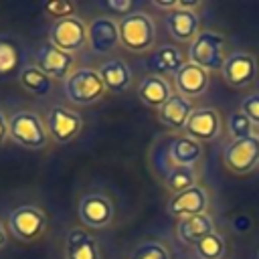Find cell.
Listing matches in <instances>:
<instances>
[{
  "label": "cell",
  "mask_w": 259,
  "mask_h": 259,
  "mask_svg": "<svg viewBox=\"0 0 259 259\" xmlns=\"http://www.w3.org/2000/svg\"><path fill=\"white\" fill-rule=\"evenodd\" d=\"M119 45L132 53L150 51L156 42V24L146 12H130L117 20Z\"/></svg>",
  "instance_id": "obj_3"
},
{
  "label": "cell",
  "mask_w": 259,
  "mask_h": 259,
  "mask_svg": "<svg viewBox=\"0 0 259 259\" xmlns=\"http://www.w3.org/2000/svg\"><path fill=\"white\" fill-rule=\"evenodd\" d=\"M87 45L97 55L111 53L119 45V28H117V22L111 16H107V14L95 16L87 24Z\"/></svg>",
  "instance_id": "obj_10"
},
{
  "label": "cell",
  "mask_w": 259,
  "mask_h": 259,
  "mask_svg": "<svg viewBox=\"0 0 259 259\" xmlns=\"http://www.w3.org/2000/svg\"><path fill=\"white\" fill-rule=\"evenodd\" d=\"M221 75L235 89L249 87L257 79V61L249 53H233L227 57Z\"/></svg>",
  "instance_id": "obj_12"
},
{
  "label": "cell",
  "mask_w": 259,
  "mask_h": 259,
  "mask_svg": "<svg viewBox=\"0 0 259 259\" xmlns=\"http://www.w3.org/2000/svg\"><path fill=\"white\" fill-rule=\"evenodd\" d=\"M192 111H194V105L190 99L178 93H172V97L158 109V119L168 130H184Z\"/></svg>",
  "instance_id": "obj_18"
},
{
  "label": "cell",
  "mask_w": 259,
  "mask_h": 259,
  "mask_svg": "<svg viewBox=\"0 0 259 259\" xmlns=\"http://www.w3.org/2000/svg\"><path fill=\"white\" fill-rule=\"evenodd\" d=\"M63 91L69 101H73L77 105H91V103L99 101L107 89L95 69L81 67V69H75L63 81Z\"/></svg>",
  "instance_id": "obj_4"
},
{
  "label": "cell",
  "mask_w": 259,
  "mask_h": 259,
  "mask_svg": "<svg viewBox=\"0 0 259 259\" xmlns=\"http://www.w3.org/2000/svg\"><path fill=\"white\" fill-rule=\"evenodd\" d=\"M132 259H172V257H170V251L164 243L146 241V243L136 247V251L132 253Z\"/></svg>",
  "instance_id": "obj_28"
},
{
  "label": "cell",
  "mask_w": 259,
  "mask_h": 259,
  "mask_svg": "<svg viewBox=\"0 0 259 259\" xmlns=\"http://www.w3.org/2000/svg\"><path fill=\"white\" fill-rule=\"evenodd\" d=\"M138 97L148 107L160 109L172 97V87L162 75H150V77H144V81L140 83Z\"/></svg>",
  "instance_id": "obj_21"
},
{
  "label": "cell",
  "mask_w": 259,
  "mask_h": 259,
  "mask_svg": "<svg viewBox=\"0 0 259 259\" xmlns=\"http://www.w3.org/2000/svg\"><path fill=\"white\" fill-rule=\"evenodd\" d=\"M83 130V117L63 105H55L47 115V132L57 144H69Z\"/></svg>",
  "instance_id": "obj_9"
},
{
  "label": "cell",
  "mask_w": 259,
  "mask_h": 259,
  "mask_svg": "<svg viewBox=\"0 0 259 259\" xmlns=\"http://www.w3.org/2000/svg\"><path fill=\"white\" fill-rule=\"evenodd\" d=\"M223 162L233 174H249L259 166V136L231 140L223 150Z\"/></svg>",
  "instance_id": "obj_6"
},
{
  "label": "cell",
  "mask_w": 259,
  "mask_h": 259,
  "mask_svg": "<svg viewBox=\"0 0 259 259\" xmlns=\"http://www.w3.org/2000/svg\"><path fill=\"white\" fill-rule=\"evenodd\" d=\"M206 208H208V194L198 184L184 190V192L174 194L168 202V212L176 219L202 214V212H206Z\"/></svg>",
  "instance_id": "obj_15"
},
{
  "label": "cell",
  "mask_w": 259,
  "mask_h": 259,
  "mask_svg": "<svg viewBox=\"0 0 259 259\" xmlns=\"http://www.w3.org/2000/svg\"><path fill=\"white\" fill-rule=\"evenodd\" d=\"M227 38L217 30H200L188 47V61L204 71H223L227 61Z\"/></svg>",
  "instance_id": "obj_1"
},
{
  "label": "cell",
  "mask_w": 259,
  "mask_h": 259,
  "mask_svg": "<svg viewBox=\"0 0 259 259\" xmlns=\"http://www.w3.org/2000/svg\"><path fill=\"white\" fill-rule=\"evenodd\" d=\"M6 140H8V119H6V115L0 111V148L6 144Z\"/></svg>",
  "instance_id": "obj_33"
},
{
  "label": "cell",
  "mask_w": 259,
  "mask_h": 259,
  "mask_svg": "<svg viewBox=\"0 0 259 259\" xmlns=\"http://www.w3.org/2000/svg\"><path fill=\"white\" fill-rule=\"evenodd\" d=\"M49 42L57 49L75 55L87 45V24L79 16L55 20L49 28Z\"/></svg>",
  "instance_id": "obj_7"
},
{
  "label": "cell",
  "mask_w": 259,
  "mask_h": 259,
  "mask_svg": "<svg viewBox=\"0 0 259 259\" xmlns=\"http://www.w3.org/2000/svg\"><path fill=\"white\" fill-rule=\"evenodd\" d=\"M202 144L188 138V136H178L170 142L168 148V156L172 160V166H190L194 168V164L202 158Z\"/></svg>",
  "instance_id": "obj_22"
},
{
  "label": "cell",
  "mask_w": 259,
  "mask_h": 259,
  "mask_svg": "<svg viewBox=\"0 0 259 259\" xmlns=\"http://www.w3.org/2000/svg\"><path fill=\"white\" fill-rule=\"evenodd\" d=\"M77 214L85 227L91 229H105L113 223L115 206L103 192H87L81 196Z\"/></svg>",
  "instance_id": "obj_8"
},
{
  "label": "cell",
  "mask_w": 259,
  "mask_h": 259,
  "mask_svg": "<svg viewBox=\"0 0 259 259\" xmlns=\"http://www.w3.org/2000/svg\"><path fill=\"white\" fill-rule=\"evenodd\" d=\"M97 73H99L105 89H109L113 93H123L132 85V69L123 59H117V57L107 59L105 63L99 65Z\"/></svg>",
  "instance_id": "obj_19"
},
{
  "label": "cell",
  "mask_w": 259,
  "mask_h": 259,
  "mask_svg": "<svg viewBox=\"0 0 259 259\" xmlns=\"http://www.w3.org/2000/svg\"><path fill=\"white\" fill-rule=\"evenodd\" d=\"M20 85L28 93H32L36 97H45L53 89V79L49 75H45L36 65H28L20 71Z\"/></svg>",
  "instance_id": "obj_24"
},
{
  "label": "cell",
  "mask_w": 259,
  "mask_h": 259,
  "mask_svg": "<svg viewBox=\"0 0 259 259\" xmlns=\"http://www.w3.org/2000/svg\"><path fill=\"white\" fill-rule=\"evenodd\" d=\"M239 111L245 113V115L251 119V123L259 127V93H251V95L243 97Z\"/></svg>",
  "instance_id": "obj_31"
},
{
  "label": "cell",
  "mask_w": 259,
  "mask_h": 259,
  "mask_svg": "<svg viewBox=\"0 0 259 259\" xmlns=\"http://www.w3.org/2000/svg\"><path fill=\"white\" fill-rule=\"evenodd\" d=\"M210 233H214V221H212V217H210L208 212L178 219L176 237H178V241H180L182 245L194 247L198 241H202V239L208 237Z\"/></svg>",
  "instance_id": "obj_17"
},
{
  "label": "cell",
  "mask_w": 259,
  "mask_h": 259,
  "mask_svg": "<svg viewBox=\"0 0 259 259\" xmlns=\"http://www.w3.org/2000/svg\"><path fill=\"white\" fill-rule=\"evenodd\" d=\"M65 257L67 259H99L97 241L81 227L71 229L65 239Z\"/></svg>",
  "instance_id": "obj_20"
},
{
  "label": "cell",
  "mask_w": 259,
  "mask_h": 259,
  "mask_svg": "<svg viewBox=\"0 0 259 259\" xmlns=\"http://www.w3.org/2000/svg\"><path fill=\"white\" fill-rule=\"evenodd\" d=\"M42 10H45V14H49L55 20L77 16V6L73 2H67V0H51L42 6Z\"/></svg>",
  "instance_id": "obj_30"
},
{
  "label": "cell",
  "mask_w": 259,
  "mask_h": 259,
  "mask_svg": "<svg viewBox=\"0 0 259 259\" xmlns=\"http://www.w3.org/2000/svg\"><path fill=\"white\" fill-rule=\"evenodd\" d=\"M36 67L49 75L51 79H67L73 73V65H75V55L65 53L61 49H57L51 42L40 45V49L36 51Z\"/></svg>",
  "instance_id": "obj_11"
},
{
  "label": "cell",
  "mask_w": 259,
  "mask_h": 259,
  "mask_svg": "<svg viewBox=\"0 0 259 259\" xmlns=\"http://www.w3.org/2000/svg\"><path fill=\"white\" fill-rule=\"evenodd\" d=\"M166 26H168V32L174 40L178 42H192L196 38V34L200 32V18L196 12L192 10H180V8H174L166 14Z\"/></svg>",
  "instance_id": "obj_16"
},
{
  "label": "cell",
  "mask_w": 259,
  "mask_h": 259,
  "mask_svg": "<svg viewBox=\"0 0 259 259\" xmlns=\"http://www.w3.org/2000/svg\"><path fill=\"white\" fill-rule=\"evenodd\" d=\"M172 81H174V87H176V93L186 97V99H194V97H200L206 93L208 89V83H210V77H208V71H204L202 67L186 61L174 75H172Z\"/></svg>",
  "instance_id": "obj_13"
},
{
  "label": "cell",
  "mask_w": 259,
  "mask_h": 259,
  "mask_svg": "<svg viewBox=\"0 0 259 259\" xmlns=\"http://www.w3.org/2000/svg\"><path fill=\"white\" fill-rule=\"evenodd\" d=\"M257 259H259V251H257Z\"/></svg>",
  "instance_id": "obj_36"
},
{
  "label": "cell",
  "mask_w": 259,
  "mask_h": 259,
  "mask_svg": "<svg viewBox=\"0 0 259 259\" xmlns=\"http://www.w3.org/2000/svg\"><path fill=\"white\" fill-rule=\"evenodd\" d=\"M6 241H8V233H6V227L0 223V249L6 245Z\"/></svg>",
  "instance_id": "obj_35"
},
{
  "label": "cell",
  "mask_w": 259,
  "mask_h": 259,
  "mask_svg": "<svg viewBox=\"0 0 259 259\" xmlns=\"http://www.w3.org/2000/svg\"><path fill=\"white\" fill-rule=\"evenodd\" d=\"M176 2H178V0H166V2H162V0H154V6H158V8L166 10V12H170V10L176 8Z\"/></svg>",
  "instance_id": "obj_34"
},
{
  "label": "cell",
  "mask_w": 259,
  "mask_h": 259,
  "mask_svg": "<svg viewBox=\"0 0 259 259\" xmlns=\"http://www.w3.org/2000/svg\"><path fill=\"white\" fill-rule=\"evenodd\" d=\"M99 6L109 12L107 16L113 14V16H119L121 18V16H127L130 14V10L134 8V2L132 0H107V2H101Z\"/></svg>",
  "instance_id": "obj_32"
},
{
  "label": "cell",
  "mask_w": 259,
  "mask_h": 259,
  "mask_svg": "<svg viewBox=\"0 0 259 259\" xmlns=\"http://www.w3.org/2000/svg\"><path fill=\"white\" fill-rule=\"evenodd\" d=\"M184 57L182 53L172 47V45H164L160 47L152 57H150V69L156 71V75H164V73H176L182 65H184Z\"/></svg>",
  "instance_id": "obj_23"
},
{
  "label": "cell",
  "mask_w": 259,
  "mask_h": 259,
  "mask_svg": "<svg viewBox=\"0 0 259 259\" xmlns=\"http://www.w3.org/2000/svg\"><path fill=\"white\" fill-rule=\"evenodd\" d=\"M194 253L198 259H223L227 253V243L219 233H210L194 245Z\"/></svg>",
  "instance_id": "obj_26"
},
{
  "label": "cell",
  "mask_w": 259,
  "mask_h": 259,
  "mask_svg": "<svg viewBox=\"0 0 259 259\" xmlns=\"http://www.w3.org/2000/svg\"><path fill=\"white\" fill-rule=\"evenodd\" d=\"M8 138L28 150H42L49 142L47 123L28 109H20L8 117Z\"/></svg>",
  "instance_id": "obj_2"
},
{
  "label": "cell",
  "mask_w": 259,
  "mask_h": 259,
  "mask_svg": "<svg viewBox=\"0 0 259 259\" xmlns=\"http://www.w3.org/2000/svg\"><path fill=\"white\" fill-rule=\"evenodd\" d=\"M8 231L22 243H32L40 239L47 231V214L34 204H22L10 210Z\"/></svg>",
  "instance_id": "obj_5"
},
{
  "label": "cell",
  "mask_w": 259,
  "mask_h": 259,
  "mask_svg": "<svg viewBox=\"0 0 259 259\" xmlns=\"http://www.w3.org/2000/svg\"><path fill=\"white\" fill-rule=\"evenodd\" d=\"M223 121L217 109L212 107H198L190 113L186 127H184V136L196 140V142H210L221 134Z\"/></svg>",
  "instance_id": "obj_14"
},
{
  "label": "cell",
  "mask_w": 259,
  "mask_h": 259,
  "mask_svg": "<svg viewBox=\"0 0 259 259\" xmlns=\"http://www.w3.org/2000/svg\"><path fill=\"white\" fill-rule=\"evenodd\" d=\"M196 178H198V174H196L194 168H190V166H172L164 176V184L172 194H178V192H184V190L196 186Z\"/></svg>",
  "instance_id": "obj_25"
},
{
  "label": "cell",
  "mask_w": 259,
  "mask_h": 259,
  "mask_svg": "<svg viewBox=\"0 0 259 259\" xmlns=\"http://www.w3.org/2000/svg\"><path fill=\"white\" fill-rule=\"evenodd\" d=\"M253 127L255 125L251 123V119L245 113H241V111L231 113L229 119H227V130H229V134H231L233 140H241V138L253 136Z\"/></svg>",
  "instance_id": "obj_27"
},
{
  "label": "cell",
  "mask_w": 259,
  "mask_h": 259,
  "mask_svg": "<svg viewBox=\"0 0 259 259\" xmlns=\"http://www.w3.org/2000/svg\"><path fill=\"white\" fill-rule=\"evenodd\" d=\"M18 65V49L14 47V42L0 38V75L14 71Z\"/></svg>",
  "instance_id": "obj_29"
}]
</instances>
